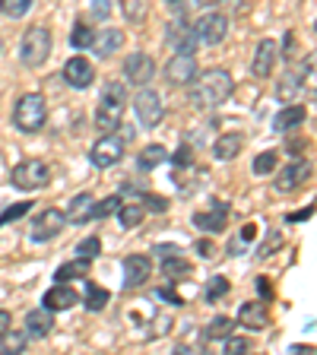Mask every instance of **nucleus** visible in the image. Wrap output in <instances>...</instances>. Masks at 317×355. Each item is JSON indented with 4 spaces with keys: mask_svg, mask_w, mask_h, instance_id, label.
I'll return each instance as SVG.
<instances>
[{
    "mask_svg": "<svg viewBox=\"0 0 317 355\" xmlns=\"http://www.w3.org/2000/svg\"><path fill=\"white\" fill-rule=\"evenodd\" d=\"M232 89H235V80H232L229 70H207V73H197L191 83V108L197 111H213L219 108L222 102L232 98Z\"/></svg>",
    "mask_w": 317,
    "mask_h": 355,
    "instance_id": "f257e3e1",
    "label": "nucleus"
},
{
    "mask_svg": "<svg viewBox=\"0 0 317 355\" xmlns=\"http://www.w3.org/2000/svg\"><path fill=\"white\" fill-rule=\"evenodd\" d=\"M127 86L118 80H108L102 86V96H98V108H96V127L102 133H114L124 118V108H127Z\"/></svg>",
    "mask_w": 317,
    "mask_h": 355,
    "instance_id": "f03ea898",
    "label": "nucleus"
},
{
    "mask_svg": "<svg viewBox=\"0 0 317 355\" xmlns=\"http://www.w3.org/2000/svg\"><path fill=\"white\" fill-rule=\"evenodd\" d=\"M48 121V105L38 92H26L19 96V102L13 105V127L19 133H38Z\"/></svg>",
    "mask_w": 317,
    "mask_h": 355,
    "instance_id": "7ed1b4c3",
    "label": "nucleus"
},
{
    "mask_svg": "<svg viewBox=\"0 0 317 355\" xmlns=\"http://www.w3.org/2000/svg\"><path fill=\"white\" fill-rule=\"evenodd\" d=\"M48 58H51V29L48 26H29L19 42V60L32 70H38Z\"/></svg>",
    "mask_w": 317,
    "mask_h": 355,
    "instance_id": "20e7f679",
    "label": "nucleus"
},
{
    "mask_svg": "<svg viewBox=\"0 0 317 355\" xmlns=\"http://www.w3.org/2000/svg\"><path fill=\"white\" fill-rule=\"evenodd\" d=\"M133 114H137V124H140L143 130H155L165 118L162 96L149 86H140L137 89V96H133Z\"/></svg>",
    "mask_w": 317,
    "mask_h": 355,
    "instance_id": "39448f33",
    "label": "nucleus"
},
{
    "mask_svg": "<svg viewBox=\"0 0 317 355\" xmlns=\"http://www.w3.org/2000/svg\"><path fill=\"white\" fill-rule=\"evenodd\" d=\"M10 184L16 187V191H42V187L51 184V168L42 162V159H26V162H19L13 171H10Z\"/></svg>",
    "mask_w": 317,
    "mask_h": 355,
    "instance_id": "423d86ee",
    "label": "nucleus"
},
{
    "mask_svg": "<svg viewBox=\"0 0 317 355\" xmlns=\"http://www.w3.org/2000/svg\"><path fill=\"white\" fill-rule=\"evenodd\" d=\"M121 159H124V140L114 137V133L98 137V140L92 143V149H89V162L96 165V168H114Z\"/></svg>",
    "mask_w": 317,
    "mask_h": 355,
    "instance_id": "0eeeda50",
    "label": "nucleus"
},
{
    "mask_svg": "<svg viewBox=\"0 0 317 355\" xmlns=\"http://www.w3.org/2000/svg\"><path fill=\"white\" fill-rule=\"evenodd\" d=\"M165 44H169V48H175L178 54H197V48H200L197 29H194L187 19L175 16V19L169 22V29H165Z\"/></svg>",
    "mask_w": 317,
    "mask_h": 355,
    "instance_id": "6e6552de",
    "label": "nucleus"
},
{
    "mask_svg": "<svg viewBox=\"0 0 317 355\" xmlns=\"http://www.w3.org/2000/svg\"><path fill=\"white\" fill-rule=\"evenodd\" d=\"M194 29H197L200 44L216 48V44H222V42H225V35H229V16L209 10V13H203L197 22H194Z\"/></svg>",
    "mask_w": 317,
    "mask_h": 355,
    "instance_id": "1a4fd4ad",
    "label": "nucleus"
},
{
    "mask_svg": "<svg viewBox=\"0 0 317 355\" xmlns=\"http://www.w3.org/2000/svg\"><path fill=\"white\" fill-rule=\"evenodd\" d=\"M155 60L149 58L146 51H133L130 58L124 60V83H130V86H149V83L155 80Z\"/></svg>",
    "mask_w": 317,
    "mask_h": 355,
    "instance_id": "9d476101",
    "label": "nucleus"
},
{
    "mask_svg": "<svg viewBox=\"0 0 317 355\" xmlns=\"http://www.w3.org/2000/svg\"><path fill=\"white\" fill-rule=\"evenodd\" d=\"M311 171H314V165H311L308 159H298V155H295V159H292V162H289L286 168L276 175V181H273L276 191H280V193L298 191L302 184H308V181H311Z\"/></svg>",
    "mask_w": 317,
    "mask_h": 355,
    "instance_id": "9b49d317",
    "label": "nucleus"
},
{
    "mask_svg": "<svg viewBox=\"0 0 317 355\" xmlns=\"http://www.w3.org/2000/svg\"><path fill=\"white\" fill-rule=\"evenodd\" d=\"M64 225H67V219H64V213L60 209H42V213L35 216V222H32V232H29V238L35 244H44V241H54V238L64 232Z\"/></svg>",
    "mask_w": 317,
    "mask_h": 355,
    "instance_id": "f8f14e48",
    "label": "nucleus"
},
{
    "mask_svg": "<svg viewBox=\"0 0 317 355\" xmlns=\"http://www.w3.org/2000/svg\"><path fill=\"white\" fill-rule=\"evenodd\" d=\"M225 219H229V203H222V200H213L209 209H200L194 213V229H200L203 235H219L225 232Z\"/></svg>",
    "mask_w": 317,
    "mask_h": 355,
    "instance_id": "ddd939ff",
    "label": "nucleus"
},
{
    "mask_svg": "<svg viewBox=\"0 0 317 355\" xmlns=\"http://www.w3.org/2000/svg\"><path fill=\"white\" fill-rule=\"evenodd\" d=\"M200 73V67H197V58L194 54H178L165 64V80L171 83V86H191L194 76Z\"/></svg>",
    "mask_w": 317,
    "mask_h": 355,
    "instance_id": "4468645a",
    "label": "nucleus"
},
{
    "mask_svg": "<svg viewBox=\"0 0 317 355\" xmlns=\"http://www.w3.org/2000/svg\"><path fill=\"white\" fill-rule=\"evenodd\" d=\"M64 83L74 89H89L92 83H96V67L89 64V58H83V54H76V58H70L64 64Z\"/></svg>",
    "mask_w": 317,
    "mask_h": 355,
    "instance_id": "2eb2a0df",
    "label": "nucleus"
},
{
    "mask_svg": "<svg viewBox=\"0 0 317 355\" xmlns=\"http://www.w3.org/2000/svg\"><path fill=\"white\" fill-rule=\"evenodd\" d=\"M276 58H280V48H276V42H273V38H260V42H257V48H254L251 73L257 76V80H266V76L273 73Z\"/></svg>",
    "mask_w": 317,
    "mask_h": 355,
    "instance_id": "dca6fc26",
    "label": "nucleus"
},
{
    "mask_svg": "<svg viewBox=\"0 0 317 355\" xmlns=\"http://www.w3.org/2000/svg\"><path fill=\"white\" fill-rule=\"evenodd\" d=\"M153 276V260L146 254H130L124 257V288H140Z\"/></svg>",
    "mask_w": 317,
    "mask_h": 355,
    "instance_id": "f3484780",
    "label": "nucleus"
},
{
    "mask_svg": "<svg viewBox=\"0 0 317 355\" xmlns=\"http://www.w3.org/2000/svg\"><path fill=\"white\" fill-rule=\"evenodd\" d=\"M89 48H92V54H96V58H111V54L114 51H121V48H124V32L121 29H114V26H105L102 32H96V35H92V44H89Z\"/></svg>",
    "mask_w": 317,
    "mask_h": 355,
    "instance_id": "a211bd4d",
    "label": "nucleus"
},
{
    "mask_svg": "<svg viewBox=\"0 0 317 355\" xmlns=\"http://www.w3.org/2000/svg\"><path fill=\"white\" fill-rule=\"evenodd\" d=\"M51 330H54V311H48L44 304L26 314V336L29 340H44V336H51Z\"/></svg>",
    "mask_w": 317,
    "mask_h": 355,
    "instance_id": "6ab92c4d",
    "label": "nucleus"
},
{
    "mask_svg": "<svg viewBox=\"0 0 317 355\" xmlns=\"http://www.w3.org/2000/svg\"><path fill=\"white\" fill-rule=\"evenodd\" d=\"M241 149H244V133L229 130V133H222V137H216L213 146H209V153H213L216 162H232Z\"/></svg>",
    "mask_w": 317,
    "mask_h": 355,
    "instance_id": "aec40b11",
    "label": "nucleus"
},
{
    "mask_svg": "<svg viewBox=\"0 0 317 355\" xmlns=\"http://www.w3.org/2000/svg\"><path fill=\"white\" fill-rule=\"evenodd\" d=\"M76 302H80V292H76V288H70L67 282L51 286L48 292H44V298H42V304L48 311H70Z\"/></svg>",
    "mask_w": 317,
    "mask_h": 355,
    "instance_id": "412c9836",
    "label": "nucleus"
},
{
    "mask_svg": "<svg viewBox=\"0 0 317 355\" xmlns=\"http://www.w3.org/2000/svg\"><path fill=\"white\" fill-rule=\"evenodd\" d=\"M238 324L248 327V330H266L270 327V311H266L264 302H244L238 308Z\"/></svg>",
    "mask_w": 317,
    "mask_h": 355,
    "instance_id": "4be33fe9",
    "label": "nucleus"
},
{
    "mask_svg": "<svg viewBox=\"0 0 317 355\" xmlns=\"http://www.w3.org/2000/svg\"><path fill=\"white\" fill-rule=\"evenodd\" d=\"M92 207H96V197L92 193H76L70 200V207L64 209V219L67 225H83V222L92 219Z\"/></svg>",
    "mask_w": 317,
    "mask_h": 355,
    "instance_id": "5701e85b",
    "label": "nucleus"
},
{
    "mask_svg": "<svg viewBox=\"0 0 317 355\" xmlns=\"http://www.w3.org/2000/svg\"><path fill=\"white\" fill-rule=\"evenodd\" d=\"M305 118H308L305 105H292V102H289L286 108H282L280 114L273 118V130L276 133H289V130H295V127H302Z\"/></svg>",
    "mask_w": 317,
    "mask_h": 355,
    "instance_id": "b1692460",
    "label": "nucleus"
},
{
    "mask_svg": "<svg viewBox=\"0 0 317 355\" xmlns=\"http://www.w3.org/2000/svg\"><path fill=\"white\" fill-rule=\"evenodd\" d=\"M162 162H169V149L162 146V143H149V146H143L140 153H137V171H153L159 168Z\"/></svg>",
    "mask_w": 317,
    "mask_h": 355,
    "instance_id": "393cba45",
    "label": "nucleus"
},
{
    "mask_svg": "<svg viewBox=\"0 0 317 355\" xmlns=\"http://www.w3.org/2000/svg\"><path fill=\"white\" fill-rule=\"evenodd\" d=\"M302 86H305V70H302V64H289V70H286V76H282V83H280V89H276V92H280V98L282 102H292V98L298 96V92H302Z\"/></svg>",
    "mask_w": 317,
    "mask_h": 355,
    "instance_id": "a878e982",
    "label": "nucleus"
},
{
    "mask_svg": "<svg viewBox=\"0 0 317 355\" xmlns=\"http://www.w3.org/2000/svg\"><path fill=\"white\" fill-rule=\"evenodd\" d=\"M235 324L238 320L225 318V314H216L207 327H203V343H216V340H225L229 333H235Z\"/></svg>",
    "mask_w": 317,
    "mask_h": 355,
    "instance_id": "bb28decb",
    "label": "nucleus"
},
{
    "mask_svg": "<svg viewBox=\"0 0 317 355\" xmlns=\"http://www.w3.org/2000/svg\"><path fill=\"white\" fill-rule=\"evenodd\" d=\"M89 270H92V260H89V257H76V260H70V263L58 266L54 279H58V282H74V279H80V276H89Z\"/></svg>",
    "mask_w": 317,
    "mask_h": 355,
    "instance_id": "cd10ccee",
    "label": "nucleus"
},
{
    "mask_svg": "<svg viewBox=\"0 0 317 355\" xmlns=\"http://www.w3.org/2000/svg\"><path fill=\"white\" fill-rule=\"evenodd\" d=\"M162 276L178 286L181 279H187V276H191V263H187L181 254H175V257H162Z\"/></svg>",
    "mask_w": 317,
    "mask_h": 355,
    "instance_id": "c85d7f7f",
    "label": "nucleus"
},
{
    "mask_svg": "<svg viewBox=\"0 0 317 355\" xmlns=\"http://www.w3.org/2000/svg\"><path fill=\"white\" fill-rule=\"evenodd\" d=\"M111 302V292L102 286H96V282H89L86 286V298H83V304H86V311H92V314H98V311H105V304Z\"/></svg>",
    "mask_w": 317,
    "mask_h": 355,
    "instance_id": "c756f323",
    "label": "nucleus"
},
{
    "mask_svg": "<svg viewBox=\"0 0 317 355\" xmlns=\"http://www.w3.org/2000/svg\"><path fill=\"white\" fill-rule=\"evenodd\" d=\"M232 292V282L225 279V276H213V279L203 286V302L207 304H216V302H222V298Z\"/></svg>",
    "mask_w": 317,
    "mask_h": 355,
    "instance_id": "7c9ffc66",
    "label": "nucleus"
},
{
    "mask_svg": "<svg viewBox=\"0 0 317 355\" xmlns=\"http://www.w3.org/2000/svg\"><path fill=\"white\" fill-rule=\"evenodd\" d=\"M121 13H124L127 22L140 26V22H146V16H149V0H121Z\"/></svg>",
    "mask_w": 317,
    "mask_h": 355,
    "instance_id": "2f4dec72",
    "label": "nucleus"
},
{
    "mask_svg": "<svg viewBox=\"0 0 317 355\" xmlns=\"http://www.w3.org/2000/svg\"><path fill=\"white\" fill-rule=\"evenodd\" d=\"M143 216H146L143 203H121V209H118L121 229H137V225L143 222Z\"/></svg>",
    "mask_w": 317,
    "mask_h": 355,
    "instance_id": "473e14b6",
    "label": "nucleus"
},
{
    "mask_svg": "<svg viewBox=\"0 0 317 355\" xmlns=\"http://www.w3.org/2000/svg\"><path fill=\"white\" fill-rule=\"evenodd\" d=\"M92 26H89L86 19H80V22H74V32H70V44H74L76 51H86L89 44H92Z\"/></svg>",
    "mask_w": 317,
    "mask_h": 355,
    "instance_id": "72a5a7b5",
    "label": "nucleus"
},
{
    "mask_svg": "<svg viewBox=\"0 0 317 355\" xmlns=\"http://www.w3.org/2000/svg\"><path fill=\"white\" fill-rule=\"evenodd\" d=\"M276 162H280L276 149H266V153H260L257 159L251 162V171H254L257 178H266V175H273V171H276Z\"/></svg>",
    "mask_w": 317,
    "mask_h": 355,
    "instance_id": "f704fd0d",
    "label": "nucleus"
},
{
    "mask_svg": "<svg viewBox=\"0 0 317 355\" xmlns=\"http://www.w3.org/2000/svg\"><path fill=\"white\" fill-rule=\"evenodd\" d=\"M121 193H111V197L105 200H96V207H92V219H108V216H114L121 209Z\"/></svg>",
    "mask_w": 317,
    "mask_h": 355,
    "instance_id": "c9c22d12",
    "label": "nucleus"
},
{
    "mask_svg": "<svg viewBox=\"0 0 317 355\" xmlns=\"http://www.w3.org/2000/svg\"><path fill=\"white\" fill-rule=\"evenodd\" d=\"M26 343H29L26 330H22V333H13V327H10V330L0 336V355H3V352H22V349H26Z\"/></svg>",
    "mask_w": 317,
    "mask_h": 355,
    "instance_id": "e433bc0d",
    "label": "nucleus"
},
{
    "mask_svg": "<svg viewBox=\"0 0 317 355\" xmlns=\"http://www.w3.org/2000/svg\"><path fill=\"white\" fill-rule=\"evenodd\" d=\"M98 254H102V238H98V235H89V238H83V241L76 244V257L96 260Z\"/></svg>",
    "mask_w": 317,
    "mask_h": 355,
    "instance_id": "4c0bfd02",
    "label": "nucleus"
},
{
    "mask_svg": "<svg viewBox=\"0 0 317 355\" xmlns=\"http://www.w3.org/2000/svg\"><path fill=\"white\" fill-rule=\"evenodd\" d=\"M169 162L175 165L178 171L191 168V165H194V146H187V143H185V146H178L175 153H169Z\"/></svg>",
    "mask_w": 317,
    "mask_h": 355,
    "instance_id": "58836bf2",
    "label": "nucleus"
},
{
    "mask_svg": "<svg viewBox=\"0 0 317 355\" xmlns=\"http://www.w3.org/2000/svg\"><path fill=\"white\" fill-rule=\"evenodd\" d=\"M32 10V0H3L0 13H7L10 19H22V16Z\"/></svg>",
    "mask_w": 317,
    "mask_h": 355,
    "instance_id": "ea45409f",
    "label": "nucleus"
},
{
    "mask_svg": "<svg viewBox=\"0 0 317 355\" xmlns=\"http://www.w3.org/2000/svg\"><path fill=\"white\" fill-rule=\"evenodd\" d=\"M29 209H32L29 200H22V203H16V207H7L3 213H0V229H3V225H10V222H16V219H22Z\"/></svg>",
    "mask_w": 317,
    "mask_h": 355,
    "instance_id": "a19ab883",
    "label": "nucleus"
},
{
    "mask_svg": "<svg viewBox=\"0 0 317 355\" xmlns=\"http://www.w3.org/2000/svg\"><path fill=\"white\" fill-rule=\"evenodd\" d=\"M302 70H305V86H311L317 96V51H311L308 58L302 60Z\"/></svg>",
    "mask_w": 317,
    "mask_h": 355,
    "instance_id": "79ce46f5",
    "label": "nucleus"
},
{
    "mask_svg": "<svg viewBox=\"0 0 317 355\" xmlns=\"http://www.w3.org/2000/svg\"><path fill=\"white\" fill-rule=\"evenodd\" d=\"M225 352L229 355H241V352H248V349H251V340H244V336H235V333H229V336H225Z\"/></svg>",
    "mask_w": 317,
    "mask_h": 355,
    "instance_id": "37998d69",
    "label": "nucleus"
},
{
    "mask_svg": "<svg viewBox=\"0 0 317 355\" xmlns=\"http://www.w3.org/2000/svg\"><path fill=\"white\" fill-rule=\"evenodd\" d=\"M155 298H165V302L175 304V308H181V304H185V298L175 292V282H169V279H165V286L155 288Z\"/></svg>",
    "mask_w": 317,
    "mask_h": 355,
    "instance_id": "c03bdc74",
    "label": "nucleus"
},
{
    "mask_svg": "<svg viewBox=\"0 0 317 355\" xmlns=\"http://www.w3.org/2000/svg\"><path fill=\"white\" fill-rule=\"evenodd\" d=\"M143 209H149V213H165L169 209V200L159 197V193H143Z\"/></svg>",
    "mask_w": 317,
    "mask_h": 355,
    "instance_id": "a18cd8bd",
    "label": "nucleus"
},
{
    "mask_svg": "<svg viewBox=\"0 0 317 355\" xmlns=\"http://www.w3.org/2000/svg\"><path fill=\"white\" fill-rule=\"evenodd\" d=\"M153 251H155V257L162 260V257H175V254H181V248H178V244H155Z\"/></svg>",
    "mask_w": 317,
    "mask_h": 355,
    "instance_id": "49530a36",
    "label": "nucleus"
},
{
    "mask_svg": "<svg viewBox=\"0 0 317 355\" xmlns=\"http://www.w3.org/2000/svg\"><path fill=\"white\" fill-rule=\"evenodd\" d=\"M292 54H295V35H292V32H286V38H282V58L292 64Z\"/></svg>",
    "mask_w": 317,
    "mask_h": 355,
    "instance_id": "de8ad7c7",
    "label": "nucleus"
},
{
    "mask_svg": "<svg viewBox=\"0 0 317 355\" xmlns=\"http://www.w3.org/2000/svg\"><path fill=\"white\" fill-rule=\"evenodd\" d=\"M92 13H96V19H108L111 3L108 0H92Z\"/></svg>",
    "mask_w": 317,
    "mask_h": 355,
    "instance_id": "09e8293b",
    "label": "nucleus"
},
{
    "mask_svg": "<svg viewBox=\"0 0 317 355\" xmlns=\"http://www.w3.org/2000/svg\"><path fill=\"white\" fill-rule=\"evenodd\" d=\"M311 213H314V207L302 209V213H289V216H286V222H289V225H292V222H305V219H311Z\"/></svg>",
    "mask_w": 317,
    "mask_h": 355,
    "instance_id": "8fccbe9b",
    "label": "nucleus"
},
{
    "mask_svg": "<svg viewBox=\"0 0 317 355\" xmlns=\"http://www.w3.org/2000/svg\"><path fill=\"white\" fill-rule=\"evenodd\" d=\"M197 254H200V257H213V241H209V238L197 241Z\"/></svg>",
    "mask_w": 317,
    "mask_h": 355,
    "instance_id": "3c124183",
    "label": "nucleus"
},
{
    "mask_svg": "<svg viewBox=\"0 0 317 355\" xmlns=\"http://www.w3.org/2000/svg\"><path fill=\"white\" fill-rule=\"evenodd\" d=\"M10 327H13V318H10V311L0 308V336H3V333H7Z\"/></svg>",
    "mask_w": 317,
    "mask_h": 355,
    "instance_id": "603ef678",
    "label": "nucleus"
},
{
    "mask_svg": "<svg viewBox=\"0 0 317 355\" xmlns=\"http://www.w3.org/2000/svg\"><path fill=\"white\" fill-rule=\"evenodd\" d=\"M244 244H248V241H241V238H232V241H229V254H232V257L244 254Z\"/></svg>",
    "mask_w": 317,
    "mask_h": 355,
    "instance_id": "864d4df0",
    "label": "nucleus"
},
{
    "mask_svg": "<svg viewBox=\"0 0 317 355\" xmlns=\"http://www.w3.org/2000/svg\"><path fill=\"white\" fill-rule=\"evenodd\" d=\"M238 238H241V241H254V238H257V225H244V232Z\"/></svg>",
    "mask_w": 317,
    "mask_h": 355,
    "instance_id": "5fc2aeb1",
    "label": "nucleus"
},
{
    "mask_svg": "<svg viewBox=\"0 0 317 355\" xmlns=\"http://www.w3.org/2000/svg\"><path fill=\"white\" fill-rule=\"evenodd\" d=\"M257 292H260V295H264V298H270V295H273V288H270V282H266L264 276H260V279H257Z\"/></svg>",
    "mask_w": 317,
    "mask_h": 355,
    "instance_id": "6e6d98bb",
    "label": "nucleus"
},
{
    "mask_svg": "<svg viewBox=\"0 0 317 355\" xmlns=\"http://www.w3.org/2000/svg\"><path fill=\"white\" fill-rule=\"evenodd\" d=\"M197 7H209V3H216V0H194Z\"/></svg>",
    "mask_w": 317,
    "mask_h": 355,
    "instance_id": "4d7b16f0",
    "label": "nucleus"
},
{
    "mask_svg": "<svg viewBox=\"0 0 317 355\" xmlns=\"http://www.w3.org/2000/svg\"><path fill=\"white\" fill-rule=\"evenodd\" d=\"M0 51H3V38H0Z\"/></svg>",
    "mask_w": 317,
    "mask_h": 355,
    "instance_id": "13d9d810",
    "label": "nucleus"
},
{
    "mask_svg": "<svg viewBox=\"0 0 317 355\" xmlns=\"http://www.w3.org/2000/svg\"><path fill=\"white\" fill-rule=\"evenodd\" d=\"M165 3H178V0H165Z\"/></svg>",
    "mask_w": 317,
    "mask_h": 355,
    "instance_id": "bf43d9fd",
    "label": "nucleus"
},
{
    "mask_svg": "<svg viewBox=\"0 0 317 355\" xmlns=\"http://www.w3.org/2000/svg\"><path fill=\"white\" fill-rule=\"evenodd\" d=\"M0 7H3V0H0Z\"/></svg>",
    "mask_w": 317,
    "mask_h": 355,
    "instance_id": "052dcab7",
    "label": "nucleus"
}]
</instances>
